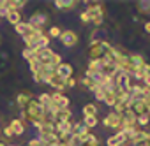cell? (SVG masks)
I'll return each mask as SVG.
<instances>
[{"instance_id":"cell-43","label":"cell","mask_w":150,"mask_h":146,"mask_svg":"<svg viewBox=\"0 0 150 146\" xmlns=\"http://www.w3.org/2000/svg\"><path fill=\"white\" fill-rule=\"evenodd\" d=\"M0 146H7V144H4V142H0Z\"/></svg>"},{"instance_id":"cell-9","label":"cell","mask_w":150,"mask_h":146,"mask_svg":"<svg viewBox=\"0 0 150 146\" xmlns=\"http://www.w3.org/2000/svg\"><path fill=\"white\" fill-rule=\"evenodd\" d=\"M129 109L136 114V116H141V114H148L146 113V106H145V100L141 99H134V100H129Z\"/></svg>"},{"instance_id":"cell-39","label":"cell","mask_w":150,"mask_h":146,"mask_svg":"<svg viewBox=\"0 0 150 146\" xmlns=\"http://www.w3.org/2000/svg\"><path fill=\"white\" fill-rule=\"evenodd\" d=\"M80 20H81L83 23H90V18H88V14H87V11H83V13L80 14Z\"/></svg>"},{"instance_id":"cell-6","label":"cell","mask_w":150,"mask_h":146,"mask_svg":"<svg viewBox=\"0 0 150 146\" xmlns=\"http://www.w3.org/2000/svg\"><path fill=\"white\" fill-rule=\"evenodd\" d=\"M32 28H39V30H44V25L48 23V14H44V13H41V11H37V13H34L32 14V18L27 21Z\"/></svg>"},{"instance_id":"cell-1","label":"cell","mask_w":150,"mask_h":146,"mask_svg":"<svg viewBox=\"0 0 150 146\" xmlns=\"http://www.w3.org/2000/svg\"><path fill=\"white\" fill-rule=\"evenodd\" d=\"M21 118H27V120H30L32 123L42 121V120H44V107L39 104L37 99H32V100L27 104V107L21 109Z\"/></svg>"},{"instance_id":"cell-25","label":"cell","mask_w":150,"mask_h":146,"mask_svg":"<svg viewBox=\"0 0 150 146\" xmlns=\"http://www.w3.org/2000/svg\"><path fill=\"white\" fill-rule=\"evenodd\" d=\"M97 114V106L94 102H88L83 106V116H96Z\"/></svg>"},{"instance_id":"cell-37","label":"cell","mask_w":150,"mask_h":146,"mask_svg":"<svg viewBox=\"0 0 150 146\" xmlns=\"http://www.w3.org/2000/svg\"><path fill=\"white\" fill-rule=\"evenodd\" d=\"M78 85V81L74 79V78H69V79H65V88H74Z\"/></svg>"},{"instance_id":"cell-33","label":"cell","mask_w":150,"mask_h":146,"mask_svg":"<svg viewBox=\"0 0 150 146\" xmlns=\"http://www.w3.org/2000/svg\"><path fill=\"white\" fill-rule=\"evenodd\" d=\"M35 55H37V49L25 48V51H23V58H25V60H32V58H35Z\"/></svg>"},{"instance_id":"cell-34","label":"cell","mask_w":150,"mask_h":146,"mask_svg":"<svg viewBox=\"0 0 150 146\" xmlns=\"http://www.w3.org/2000/svg\"><path fill=\"white\" fill-rule=\"evenodd\" d=\"M81 85H83V86H87V88H88V90H92V92H94V88H96V85H94L87 76H85V78H81Z\"/></svg>"},{"instance_id":"cell-21","label":"cell","mask_w":150,"mask_h":146,"mask_svg":"<svg viewBox=\"0 0 150 146\" xmlns=\"http://www.w3.org/2000/svg\"><path fill=\"white\" fill-rule=\"evenodd\" d=\"M39 139H41V141H42V142H44L46 146H50V144H55V142H60L55 132H48V134H41V135H39Z\"/></svg>"},{"instance_id":"cell-32","label":"cell","mask_w":150,"mask_h":146,"mask_svg":"<svg viewBox=\"0 0 150 146\" xmlns=\"http://www.w3.org/2000/svg\"><path fill=\"white\" fill-rule=\"evenodd\" d=\"M138 11L143 13V14H148L150 13V2H138Z\"/></svg>"},{"instance_id":"cell-24","label":"cell","mask_w":150,"mask_h":146,"mask_svg":"<svg viewBox=\"0 0 150 146\" xmlns=\"http://www.w3.org/2000/svg\"><path fill=\"white\" fill-rule=\"evenodd\" d=\"M27 2L25 0H9L7 2V11H21Z\"/></svg>"},{"instance_id":"cell-12","label":"cell","mask_w":150,"mask_h":146,"mask_svg":"<svg viewBox=\"0 0 150 146\" xmlns=\"http://www.w3.org/2000/svg\"><path fill=\"white\" fill-rule=\"evenodd\" d=\"M55 74H57V76H60V78H64V79H69V78H72V65H71V63H65V62H62L60 65H57V69H55Z\"/></svg>"},{"instance_id":"cell-20","label":"cell","mask_w":150,"mask_h":146,"mask_svg":"<svg viewBox=\"0 0 150 146\" xmlns=\"http://www.w3.org/2000/svg\"><path fill=\"white\" fill-rule=\"evenodd\" d=\"M14 30H16V34H18V35H21V37H25V35H28V34H32V32H34V28H32L27 21L18 23V25L14 27Z\"/></svg>"},{"instance_id":"cell-36","label":"cell","mask_w":150,"mask_h":146,"mask_svg":"<svg viewBox=\"0 0 150 146\" xmlns=\"http://www.w3.org/2000/svg\"><path fill=\"white\" fill-rule=\"evenodd\" d=\"M27 146H46V144H44L39 137H37V139L34 137V139H30V141H28V144H27Z\"/></svg>"},{"instance_id":"cell-13","label":"cell","mask_w":150,"mask_h":146,"mask_svg":"<svg viewBox=\"0 0 150 146\" xmlns=\"http://www.w3.org/2000/svg\"><path fill=\"white\" fill-rule=\"evenodd\" d=\"M71 109H58L57 114L53 116V123H65V121H71Z\"/></svg>"},{"instance_id":"cell-16","label":"cell","mask_w":150,"mask_h":146,"mask_svg":"<svg viewBox=\"0 0 150 146\" xmlns=\"http://www.w3.org/2000/svg\"><path fill=\"white\" fill-rule=\"evenodd\" d=\"M103 102L106 106H110V107H113L117 104V90H115V86L113 88H106V95H104V100Z\"/></svg>"},{"instance_id":"cell-31","label":"cell","mask_w":150,"mask_h":146,"mask_svg":"<svg viewBox=\"0 0 150 146\" xmlns=\"http://www.w3.org/2000/svg\"><path fill=\"white\" fill-rule=\"evenodd\" d=\"M150 123V114H141V116H136V125L139 127H145Z\"/></svg>"},{"instance_id":"cell-18","label":"cell","mask_w":150,"mask_h":146,"mask_svg":"<svg viewBox=\"0 0 150 146\" xmlns=\"http://www.w3.org/2000/svg\"><path fill=\"white\" fill-rule=\"evenodd\" d=\"M32 99H34V95H32V93H28V92H21V93H18L16 102H18L20 109H25V107H27V104H28Z\"/></svg>"},{"instance_id":"cell-35","label":"cell","mask_w":150,"mask_h":146,"mask_svg":"<svg viewBox=\"0 0 150 146\" xmlns=\"http://www.w3.org/2000/svg\"><path fill=\"white\" fill-rule=\"evenodd\" d=\"M7 13V0H0V16H6Z\"/></svg>"},{"instance_id":"cell-38","label":"cell","mask_w":150,"mask_h":146,"mask_svg":"<svg viewBox=\"0 0 150 146\" xmlns=\"http://www.w3.org/2000/svg\"><path fill=\"white\" fill-rule=\"evenodd\" d=\"M143 86H146V88H150V72H148V74H145L143 76Z\"/></svg>"},{"instance_id":"cell-29","label":"cell","mask_w":150,"mask_h":146,"mask_svg":"<svg viewBox=\"0 0 150 146\" xmlns=\"http://www.w3.org/2000/svg\"><path fill=\"white\" fill-rule=\"evenodd\" d=\"M60 34H62V30H60L57 25H53V27L48 30V34H46V35H48V39H58V37H60Z\"/></svg>"},{"instance_id":"cell-4","label":"cell","mask_w":150,"mask_h":146,"mask_svg":"<svg viewBox=\"0 0 150 146\" xmlns=\"http://www.w3.org/2000/svg\"><path fill=\"white\" fill-rule=\"evenodd\" d=\"M113 85H115V90H118V92H129V88H131V76L124 74V72H117V76L113 78Z\"/></svg>"},{"instance_id":"cell-3","label":"cell","mask_w":150,"mask_h":146,"mask_svg":"<svg viewBox=\"0 0 150 146\" xmlns=\"http://www.w3.org/2000/svg\"><path fill=\"white\" fill-rule=\"evenodd\" d=\"M85 11H87V14L90 18L92 25H96V27L103 25V21H104V7H103V4H90Z\"/></svg>"},{"instance_id":"cell-30","label":"cell","mask_w":150,"mask_h":146,"mask_svg":"<svg viewBox=\"0 0 150 146\" xmlns=\"http://www.w3.org/2000/svg\"><path fill=\"white\" fill-rule=\"evenodd\" d=\"M37 100H39V104H41L42 107H48V106L51 104V95H50V93H41Z\"/></svg>"},{"instance_id":"cell-23","label":"cell","mask_w":150,"mask_h":146,"mask_svg":"<svg viewBox=\"0 0 150 146\" xmlns=\"http://www.w3.org/2000/svg\"><path fill=\"white\" fill-rule=\"evenodd\" d=\"M103 67H104V62H103V60H88V69H87V70L103 72Z\"/></svg>"},{"instance_id":"cell-7","label":"cell","mask_w":150,"mask_h":146,"mask_svg":"<svg viewBox=\"0 0 150 146\" xmlns=\"http://www.w3.org/2000/svg\"><path fill=\"white\" fill-rule=\"evenodd\" d=\"M50 95H51V102H53L58 109H69L71 100H69L67 95H64V93H60V92H55V93H50Z\"/></svg>"},{"instance_id":"cell-8","label":"cell","mask_w":150,"mask_h":146,"mask_svg":"<svg viewBox=\"0 0 150 146\" xmlns=\"http://www.w3.org/2000/svg\"><path fill=\"white\" fill-rule=\"evenodd\" d=\"M103 125L108 127V128H120V125H122V118H120V114H117V113L111 111V113H108V114L104 116Z\"/></svg>"},{"instance_id":"cell-15","label":"cell","mask_w":150,"mask_h":146,"mask_svg":"<svg viewBox=\"0 0 150 146\" xmlns=\"http://www.w3.org/2000/svg\"><path fill=\"white\" fill-rule=\"evenodd\" d=\"M148 72H150V65L145 62V63H141V65H138V67H134V70H132V76H134V79H143V76L145 74H148ZM131 76V78H132Z\"/></svg>"},{"instance_id":"cell-14","label":"cell","mask_w":150,"mask_h":146,"mask_svg":"<svg viewBox=\"0 0 150 146\" xmlns=\"http://www.w3.org/2000/svg\"><path fill=\"white\" fill-rule=\"evenodd\" d=\"M55 7L57 9H60V11H71V9H74L78 6V2L76 0H55Z\"/></svg>"},{"instance_id":"cell-2","label":"cell","mask_w":150,"mask_h":146,"mask_svg":"<svg viewBox=\"0 0 150 146\" xmlns=\"http://www.w3.org/2000/svg\"><path fill=\"white\" fill-rule=\"evenodd\" d=\"M111 44L108 41H99V39H92L90 42V49H88V56L90 60H103L104 55L110 51Z\"/></svg>"},{"instance_id":"cell-42","label":"cell","mask_w":150,"mask_h":146,"mask_svg":"<svg viewBox=\"0 0 150 146\" xmlns=\"http://www.w3.org/2000/svg\"><path fill=\"white\" fill-rule=\"evenodd\" d=\"M145 32H146V34H150V20L145 23Z\"/></svg>"},{"instance_id":"cell-22","label":"cell","mask_w":150,"mask_h":146,"mask_svg":"<svg viewBox=\"0 0 150 146\" xmlns=\"http://www.w3.org/2000/svg\"><path fill=\"white\" fill-rule=\"evenodd\" d=\"M90 130L83 125V123H74L72 125V130H71V134H74V135H78V137H83V135H87Z\"/></svg>"},{"instance_id":"cell-10","label":"cell","mask_w":150,"mask_h":146,"mask_svg":"<svg viewBox=\"0 0 150 146\" xmlns=\"http://www.w3.org/2000/svg\"><path fill=\"white\" fill-rule=\"evenodd\" d=\"M46 85H50L51 88H55V92H60V93L65 90V79H64V78H60V76H57L55 72L50 76V79H48V83H46Z\"/></svg>"},{"instance_id":"cell-26","label":"cell","mask_w":150,"mask_h":146,"mask_svg":"<svg viewBox=\"0 0 150 146\" xmlns=\"http://www.w3.org/2000/svg\"><path fill=\"white\" fill-rule=\"evenodd\" d=\"M81 123H83V125H85V127L90 130V128H94V127L99 123V120H97V116H85Z\"/></svg>"},{"instance_id":"cell-17","label":"cell","mask_w":150,"mask_h":146,"mask_svg":"<svg viewBox=\"0 0 150 146\" xmlns=\"http://www.w3.org/2000/svg\"><path fill=\"white\" fill-rule=\"evenodd\" d=\"M9 128H11L13 135H21V134L25 132V125H23V121L18 120V118H14V120L9 123Z\"/></svg>"},{"instance_id":"cell-28","label":"cell","mask_w":150,"mask_h":146,"mask_svg":"<svg viewBox=\"0 0 150 146\" xmlns=\"http://www.w3.org/2000/svg\"><path fill=\"white\" fill-rule=\"evenodd\" d=\"M104 95H106V88H103V86H96V88H94V97H96V100L103 102V100H104Z\"/></svg>"},{"instance_id":"cell-41","label":"cell","mask_w":150,"mask_h":146,"mask_svg":"<svg viewBox=\"0 0 150 146\" xmlns=\"http://www.w3.org/2000/svg\"><path fill=\"white\" fill-rule=\"evenodd\" d=\"M145 106H146V113L150 114V97H148V99H145Z\"/></svg>"},{"instance_id":"cell-5","label":"cell","mask_w":150,"mask_h":146,"mask_svg":"<svg viewBox=\"0 0 150 146\" xmlns=\"http://www.w3.org/2000/svg\"><path fill=\"white\" fill-rule=\"evenodd\" d=\"M58 41H60L62 46H65V48H74V46L80 42V37H78L76 32H72V30H64V32L60 34Z\"/></svg>"},{"instance_id":"cell-11","label":"cell","mask_w":150,"mask_h":146,"mask_svg":"<svg viewBox=\"0 0 150 146\" xmlns=\"http://www.w3.org/2000/svg\"><path fill=\"white\" fill-rule=\"evenodd\" d=\"M106 144H108V146H125V144H127V135H125L122 130H118L115 135L108 137Z\"/></svg>"},{"instance_id":"cell-27","label":"cell","mask_w":150,"mask_h":146,"mask_svg":"<svg viewBox=\"0 0 150 146\" xmlns=\"http://www.w3.org/2000/svg\"><path fill=\"white\" fill-rule=\"evenodd\" d=\"M129 62H131V65L132 67H138V65H141V63H145V58L141 56V55H129Z\"/></svg>"},{"instance_id":"cell-19","label":"cell","mask_w":150,"mask_h":146,"mask_svg":"<svg viewBox=\"0 0 150 146\" xmlns=\"http://www.w3.org/2000/svg\"><path fill=\"white\" fill-rule=\"evenodd\" d=\"M6 20L11 23V25H18V23H21L23 20H21V11H7L6 13Z\"/></svg>"},{"instance_id":"cell-40","label":"cell","mask_w":150,"mask_h":146,"mask_svg":"<svg viewBox=\"0 0 150 146\" xmlns=\"http://www.w3.org/2000/svg\"><path fill=\"white\" fill-rule=\"evenodd\" d=\"M4 135H6V137H13V132H11V128H9V127H6V128H4Z\"/></svg>"}]
</instances>
